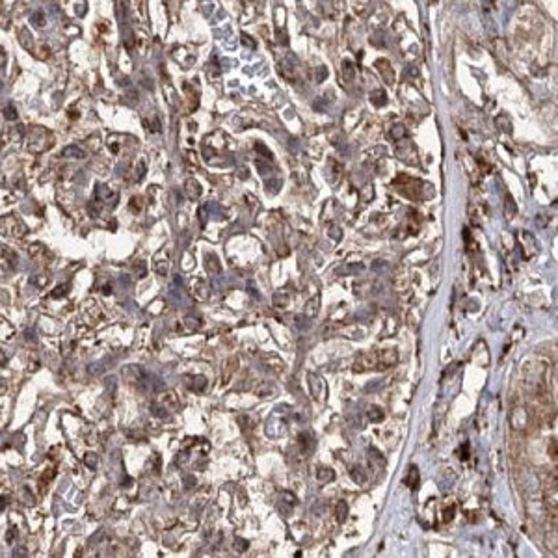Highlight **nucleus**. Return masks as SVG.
Listing matches in <instances>:
<instances>
[{"mask_svg":"<svg viewBox=\"0 0 558 558\" xmlns=\"http://www.w3.org/2000/svg\"><path fill=\"white\" fill-rule=\"evenodd\" d=\"M395 188L398 190L400 194L408 195L411 199H426V197H430L428 185L418 183L415 179H409V177L406 175H400L398 179L395 181Z\"/></svg>","mask_w":558,"mask_h":558,"instance_id":"f257e3e1","label":"nucleus"},{"mask_svg":"<svg viewBox=\"0 0 558 558\" xmlns=\"http://www.w3.org/2000/svg\"><path fill=\"white\" fill-rule=\"evenodd\" d=\"M0 232L9 238H23L26 234V225L15 214H8L0 218Z\"/></svg>","mask_w":558,"mask_h":558,"instance_id":"f03ea898","label":"nucleus"},{"mask_svg":"<svg viewBox=\"0 0 558 558\" xmlns=\"http://www.w3.org/2000/svg\"><path fill=\"white\" fill-rule=\"evenodd\" d=\"M396 155H398L400 160H404L406 164H411V166H417L418 164L417 149L413 145V141H409V140H400V141H396Z\"/></svg>","mask_w":558,"mask_h":558,"instance_id":"7ed1b4c3","label":"nucleus"},{"mask_svg":"<svg viewBox=\"0 0 558 558\" xmlns=\"http://www.w3.org/2000/svg\"><path fill=\"white\" fill-rule=\"evenodd\" d=\"M279 65H281V67H279V71H281V74H283L287 80H296L298 65H300V62H298L296 56L288 52V54L283 58V62H281Z\"/></svg>","mask_w":558,"mask_h":558,"instance_id":"20e7f679","label":"nucleus"},{"mask_svg":"<svg viewBox=\"0 0 558 558\" xmlns=\"http://www.w3.org/2000/svg\"><path fill=\"white\" fill-rule=\"evenodd\" d=\"M376 361H378V369H389L395 363L398 361V353L396 350H378L376 352Z\"/></svg>","mask_w":558,"mask_h":558,"instance_id":"39448f33","label":"nucleus"},{"mask_svg":"<svg viewBox=\"0 0 558 558\" xmlns=\"http://www.w3.org/2000/svg\"><path fill=\"white\" fill-rule=\"evenodd\" d=\"M374 65H376L378 73L381 74V78L385 80V84H387V86H393V84H395V71H393V65H391L389 60L380 58V60H376Z\"/></svg>","mask_w":558,"mask_h":558,"instance_id":"423d86ee","label":"nucleus"},{"mask_svg":"<svg viewBox=\"0 0 558 558\" xmlns=\"http://www.w3.org/2000/svg\"><path fill=\"white\" fill-rule=\"evenodd\" d=\"M171 255H169V250H160L158 255L155 257V270H157L160 276H167L169 272V266H171Z\"/></svg>","mask_w":558,"mask_h":558,"instance_id":"0eeeda50","label":"nucleus"},{"mask_svg":"<svg viewBox=\"0 0 558 558\" xmlns=\"http://www.w3.org/2000/svg\"><path fill=\"white\" fill-rule=\"evenodd\" d=\"M17 266V255L6 246H0V268L13 270Z\"/></svg>","mask_w":558,"mask_h":558,"instance_id":"6e6552de","label":"nucleus"},{"mask_svg":"<svg viewBox=\"0 0 558 558\" xmlns=\"http://www.w3.org/2000/svg\"><path fill=\"white\" fill-rule=\"evenodd\" d=\"M192 294H194V298L199 300V302H205V300L209 298V287H207V283H205L203 279H194V281H192Z\"/></svg>","mask_w":558,"mask_h":558,"instance_id":"1a4fd4ad","label":"nucleus"},{"mask_svg":"<svg viewBox=\"0 0 558 558\" xmlns=\"http://www.w3.org/2000/svg\"><path fill=\"white\" fill-rule=\"evenodd\" d=\"M519 236L523 238V240L529 242V246H525V248H523V253H525V257H527V259H530L532 255H536V253H538V242H536V238H534L529 231H523Z\"/></svg>","mask_w":558,"mask_h":558,"instance_id":"9d476101","label":"nucleus"},{"mask_svg":"<svg viewBox=\"0 0 558 558\" xmlns=\"http://www.w3.org/2000/svg\"><path fill=\"white\" fill-rule=\"evenodd\" d=\"M185 192L192 201H195V199L201 197V186H199V183L195 179H188L185 185Z\"/></svg>","mask_w":558,"mask_h":558,"instance_id":"9b49d317","label":"nucleus"},{"mask_svg":"<svg viewBox=\"0 0 558 558\" xmlns=\"http://www.w3.org/2000/svg\"><path fill=\"white\" fill-rule=\"evenodd\" d=\"M515 212H517V205H515V201H513V197L510 194H506L504 195V216L508 220H512L515 216Z\"/></svg>","mask_w":558,"mask_h":558,"instance_id":"f8f14e48","label":"nucleus"},{"mask_svg":"<svg viewBox=\"0 0 558 558\" xmlns=\"http://www.w3.org/2000/svg\"><path fill=\"white\" fill-rule=\"evenodd\" d=\"M62 157L65 158H86V151H82V149L78 147V145H67V147L62 151Z\"/></svg>","mask_w":558,"mask_h":558,"instance_id":"ddd939ff","label":"nucleus"},{"mask_svg":"<svg viewBox=\"0 0 558 558\" xmlns=\"http://www.w3.org/2000/svg\"><path fill=\"white\" fill-rule=\"evenodd\" d=\"M341 74H343V78L346 82H352L353 80V76H355V67H353V64L350 60H344L343 62V65H341Z\"/></svg>","mask_w":558,"mask_h":558,"instance_id":"4468645a","label":"nucleus"},{"mask_svg":"<svg viewBox=\"0 0 558 558\" xmlns=\"http://www.w3.org/2000/svg\"><path fill=\"white\" fill-rule=\"evenodd\" d=\"M207 270L210 272V274H220V270H222V266H220V260H218V257L214 255V253H209L207 255Z\"/></svg>","mask_w":558,"mask_h":558,"instance_id":"2eb2a0df","label":"nucleus"},{"mask_svg":"<svg viewBox=\"0 0 558 558\" xmlns=\"http://www.w3.org/2000/svg\"><path fill=\"white\" fill-rule=\"evenodd\" d=\"M371 102L374 106H383V104H387V93L383 92V90H374V92L371 93Z\"/></svg>","mask_w":558,"mask_h":558,"instance_id":"dca6fc26","label":"nucleus"},{"mask_svg":"<svg viewBox=\"0 0 558 558\" xmlns=\"http://www.w3.org/2000/svg\"><path fill=\"white\" fill-rule=\"evenodd\" d=\"M406 484H408L411 489H415V488L418 486V471H417V467H415V465H411V467H409V473H408V476H406Z\"/></svg>","mask_w":558,"mask_h":558,"instance_id":"f3484780","label":"nucleus"},{"mask_svg":"<svg viewBox=\"0 0 558 558\" xmlns=\"http://www.w3.org/2000/svg\"><path fill=\"white\" fill-rule=\"evenodd\" d=\"M316 478L322 480V482H327V480H333L335 473L331 469H327V467H318V469H316Z\"/></svg>","mask_w":558,"mask_h":558,"instance_id":"a211bd4d","label":"nucleus"},{"mask_svg":"<svg viewBox=\"0 0 558 558\" xmlns=\"http://www.w3.org/2000/svg\"><path fill=\"white\" fill-rule=\"evenodd\" d=\"M389 136L393 140L400 141V140L406 136V129H404V125H393V129L389 130Z\"/></svg>","mask_w":558,"mask_h":558,"instance_id":"6ab92c4d","label":"nucleus"},{"mask_svg":"<svg viewBox=\"0 0 558 558\" xmlns=\"http://www.w3.org/2000/svg\"><path fill=\"white\" fill-rule=\"evenodd\" d=\"M207 74L210 76V78H218L220 74H222V69H220V65H218V60L214 58L212 64L207 65Z\"/></svg>","mask_w":558,"mask_h":558,"instance_id":"aec40b11","label":"nucleus"},{"mask_svg":"<svg viewBox=\"0 0 558 558\" xmlns=\"http://www.w3.org/2000/svg\"><path fill=\"white\" fill-rule=\"evenodd\" d=\"M288 302H290V298H288V294L287 292H283V290H279L278 294L274 296V303H276L278 307H287Z\"/></svg>","mask_w":558,"mask_h":558,"instance_id":"412c9836","label":"nucleus"},{"mask_svg":"<svg viewBox=\"0 0 558 558\" xmlns=\"http://www.w3.org/2000/svg\"><path fill=\"white\" fill-rule=\"evenodd\" d=\"M141 209H143V197L141 195H132L130 197V210L141 212Z\"/></svg>","mask_w":558,"mask_h":558,"instance_id":"4be33fe9","label":"nucleus"},{"mask_svg":"<svg viewBox=\"0 0 558 558\" xmlns=\"http://www.w3.org/2000/svg\"><path fill=\"white\" fill-rule=\"evenodd\" d=\"M497 125H499V127H501V130H504V132H508V134L512 132V121L508 119L504 114H501V116L497 117Z\"/></svg>","mask_w":558,"mask_h":558,"instance_id":"5701e85b","label":"nucleus"},{"mask_svg":"<svg viewBox=\"0 0 558 558\" xmlns=\"http://www.w3.org/2000/svg\"><path fill=\"white\" fill-rule=\"evenodd\" d=\"M185 326H186V331H195V329H199V327H201V322H199L197 318L188 316V318H185Z\"/></svg>","mask_w":558,"mask_h":558,"instance_id":"b1692460","label":"nucleus"},{"mask_svg":"<svg viewBox=\"0 0 558 558\" xmlns=\"http://www.w3.org/2000/svg\"><path fill=\"white\" fill-rule=\"evenodd\" d=\"M30 19H32V23L39 28L45 24V13H43V11H34V13L30 15Z\"/></svg>","mask_w":558,"mask_h":558,"instance_id":"393cba45","label":"nucleus"},{"mask_svg":"<svg viewBox=\"0 0 558 558\" xmlns=\"http://www.w3.org/2000/svg\"><path fill=\"white\" fill-rule=\"evenodd\" d=\"M346 513H348V504L344 501H341L339 504H337V519L343 521L344 517H346Z\"/></svg>","mask_w":558,"mask_h":558,"instance_id":"a878e982","label":"nucleus"},{"mask_svg":"<svg viewBox=\"0 0 558 558\" xmlns=\"http://www.w3.org/2000/svg\"><path fill=\"white\" fill-rule=\"evenodd\" d=\"M369 417H371L372 420H376V422H380V420H383V411H381L380 408H371Z\"/></svg>","mask_w":558,"mask_h":558,"instance_id":"bb28decb","label":"nucleus"},{"mask_svg":"<svg viewBox=\"0 0 558 558\" xmlns=\"http://www.w3.org/2000/svg\"><path fill=\"white\" fill-rule=\"evenodd\" d=\"M4 117L8 121H15L17 119V110L13 108V106H6V110H4Z\"/></svg>","mask_w":558,"mask_h":558,"instance_id":"cd10ccee","label":"nucleus"},{"mask_svg":"<svg viewBox=\"0 0 558 558\" xmlns=\"http://www.w3.org/2000/svg\"><path fill=\"white\" fill-rule=\"evenodd\" d=\"M352 478L355 480V482H359V484H363L365 480H367V476H365V473H361V471H359V467L352 469Z\"/></svg>","mask_w":558,"mask_h":558,"instance_id":"c85d7f7f","label":"nucleus"},{"mask_svg":"<svg viewBox=\"0 0 558 558\" xmlns=\"http://www.w3.org/2000/svg\"><path fill=\"white\" fill-rule=\"evenodd\" d=\"M54 474H56L54 469H48V471H46V474H43V476H41V488H45L46 484L50 482L52 478H54Z\"/></svg>","mask_w":558,"mask_h":558,"instance_id":"c756f323","label":"nucleus"},{"mask_svg":"<svg viewBox=\"0 0 558 558\" xmlns=\"http://www.w3.org/2000/svg\"><path fill=\"white\" fill-rule=\"evenodd\" d=\"M67 290H69V285H60V287H56V290L52 292V298H62L67 294Z\"/></svg>","mask_w":558,"mask_h":558,"instance_id":"7c9ffc66","label":"nucleus"},{"mask_svg":"<svg viewBox=\"0 0 558 558\" xmlns=\"http://www.w3.org/2000/svg\"><path fill=\"white\" fill-rule=\"evenodd\" d=\"M460 458H462V460H467V458H469V445H467V443L464 445V450L460 448Z\"/></svg>","mask_w":558,"mask_h":558,"instance_id":"2f4dec72","label":"nucleus"},{"mask_svg":"<svg viewBox=\"0 0 558 558\" xmlns=\"http://www.w3.org/2000/svg\"><path fill=\"white\" fill-rule=\"evenodd\" d=\"M134 268H138V278H143V276H145V264H143V262H138Z\"/></svg>","mask_w":558,"mask_h":558,"instance_id":"473e14b6","label":"nucleus"},{"mask_svg":"<svg viewBox=\"0 0 558 558\" xmlns=\"http://www.w3.org/2000/svg\"><path fill=\"white\" fill-rule=\"evenodd\" d=\"M203 385H205V378L199 376V378H195V383L192 387H194V389H203Z\"/></svg>","mask_w":558,"mask_h":558,"instance_id":"72a5a7b5","label":"nucleus"},{"mask_svg":"<svg viewBox=\"0 0 558 558\" xmlns=\"http://www.w3.org/2000/svg\"><path fill=\"white\" fill-rule=\"evenodd\" d=\"M242 41L248 46H251V48H255V41H250V36H248V34H242Z\"/></svg>","mask_w":558,"mask_h":558,"instance_id":"f704fd0d","label":"nucleus"},{"mask_svg":"<svg viewBox=\"0 0 558 558\" xmlns=\"http://www.w3.org/2000/svg\"><path fill=\"white\" fill-rule=\"evenodd\" d=\"M143 173H145V164H143V162H140V164H138V177H136V181H140V179L143 177Z\"/></svg>","mask_w":558,"mask_h":558,"instance_id":"c9c22d12","label":"nucleus"},{"mask_svg":"<svg viewBox=\"0 0 558 558\" xmlns=\"http://www.w3.org/2000/svg\"><path fill=\"white\" fill-rule=\"evenodd\" d=\"M452 512H454V508H452V506H450L448 510H445V513H443V519H445V521H450V519H452V515H454Z\"/></svg>","mask_w":558,"mask_h":558,"instance_id":"e433bc0d","label":"nucleus"},{"mask_svg":"<svg viewBox=\"0 0 558 558\" xmlns=\"http://www.w3.org/2000/svg\"><path fill=\"white\" fill-rule=\"evenodd\" d=\"M326 74H327V71H326L324 67H318V78H316V80H318V82H322Z\"/></svg>","mask_w":558,"mask_h":558,"instance_id":"4c0bfd02","label":"nucleus"},{"mask_svg":"<svg viewBox=\"0 0 558 558\" xmlns=\"http://www.w3.org/2000/svg\"><path fill=\"white\" fill-rule=\"evenodd\" d=\"M86 464H88V465H90V464H92V465H95V456H92V458H90V456H88V458H86Z\"/></svg>","mask_w":558,"mask_h":558,"instance_id":"58836bf2","label":"nucleus"},{"mask_svg":"<svg viewBox=\"0 0 558 558\" xmlns=\"http://www.w3.org/2000/svg\"><path fill=\"white\" fill-rule=\"evenodd\" d=\"M6 497H2V501H0V508H4V506H6Z\"/></svg>","mask_w":558,"mask_h":558,"instance_id":"ea45409f","label":"nucleus"},{"mask_svg":"<svg viewBox=\"0 0 558 558\" xmlns=\"http://www.w3.org/2000/svg\"><path fill=\"white\" fill-rule=\"evenodd\" d=\"M0 363H6V355L4 353H0Z\"/></svg>","mask_w":558,"mask_h":558,"instance_id":"a19ab883","label":"nucleus"}]
</instances>
